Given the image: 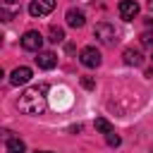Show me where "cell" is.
Instances as JSON below:
<instances>
[{"label":"cell","instance_id":"6da1fadb","mask_svg":"<svg viewBox=\"0 0 153 153\" xmlns=\"http://www.w3.org/2000/svg\"><path fill=\"white\" fill-rule=\"evenodd\" d=\"M48 84H41V86H33V88H26L19 100H17V108L26 115H43L45 108H48Z\"/></svg>","mask_w":153,"mask_h":153},{"label":"cell","instance_id":"7a4b0ae2","mask_svg":"<svg viewBox=\"0 0 153 153\" xmlns=\"http://www.w3.org/2000/svg\"><path fill=\"white\" fill-rule=\"evenodd\" d=\"M93 36H96L103 45H115V43H117V31H115V26H112V24H108V22L96 24Z\"/></svg>","mask_w":153,"mask_h":153},{"label":"cell","instance_id":"3957f363","mask_svg":"<svg viewBox=\"0 0 153 153\" xmlns=\"http://www.w3.org/2000/svg\"><path fill=\"white\" fill-rule=\"evenodd\" d=\"M22 12V5L17 0H0V22H14Z\"/></svg>","mask_w":153,"mask_h":153},{"label":"cell","instance_id":"277c9868","mask_svg":"<svg viewBox=\"0 0 153 153\" xmlns=\"http://www.w3.org/2000/svg\"><path fill=\"white\" fill-rule=\"evenodd\" d=\"M79 60H81V65L84 67H98L100 62H103V57H100V50L98 48H93V45H86V48H81V53H79Z\"/></svg>","mask_w":153,"mask_h":153},{"label":"cell","instance_id":"5b68a950","mask_svg":"<svg viewBox=\"0 0 153 153\" xmlns=\"http://www.w3.org/2000/svg\"><path fill=\"white\" fill-rule=\"evenodd\" d=\"M22 48L24 50H31V53H38L43 48V36L38 31H26L22 36Z\"/></svg>","mask_w":153,"mask_h":153},{"label":"cell","instance_id":"8992f818","mask_svg":"<svg viewBox=\"0 0 153 153\" xmlns=\"http://www.w3.org/2000/svg\"><path fill=\"white\" fill-rule=\"evenodd\" d=\"M53 10H55V0H31V5H29L31 17H45Z\"/></svg>","mask_w":153,"mask_h":153},{"label":"cell","instance_id":"52a82bcc","mask_svg":"<svg viewBox=\"0 0 153 153\" xmlns=\"http://www.w3.org/2000/svg\"><path fill=\"white\" fill-rule=\"evenodd\" d=\"M117 12H120V17H122L124 22H131V19L139 14V2H136V0H120Z\"/></svg>","mask_w":153,"mask_h":153},{"label":"cell","instance_id":"ba28073f","mask_svg":"<svg viewBox=\"0 0 153 153\" xmlns=\"http://www.w3.org/2000/svg\"><path fill=\"white\" fill-rule=\"evenodd\" d=\"M31 76H33V72H31V67H17V69H12V74H10V84L12 86H22V84H26V81H31Z\"/></svg>","mask_w":153,"mask_h":153},{"label":"cell","instance_id":"9c48e42d","mask_svg":"<svg viewBox=\"0 0 153 153\" xmlns=\"http://www.w3.org/2000/svg\"><path fill=\"white\" fill-rule=\"evenodd\" d=\"M36 65L41 69H53L57 65V55L53 50H38V57H36Z\"/></svg>","mask_w":153,"mask_h":153},{"label":"cell","instance_id":"30bf717a","mask_svg":"<svg viewBox=\"0 0 153 153\" xmlns=\"http://www.w3.org/2000/svg\"><path fill=\"white\" fill-rule=\"evenodd\" d=\"M65 19H67V24H69L72 29H81V26L86 24L84 12H81V10H76V7H69V10H67V14H65Z\"/></svg>","mask_w":153,"mask_h":153},{"label":"cell","instance_id":"8fae6325","mask_svg":"<svg viewBox=\"0 0 153 153\" xmlns=\"http://www.w3.org/2000/svg\"><path fill=\"white\" fill-rule=\"evenodd\" d=\"M122 57H124V65H129V67H141V65H143V55H141V50H136V48H127V50L122 53Z\"/></svg>","mask_w":153,"mask_h":153},{"label":"cell","instance_id":"7c38bea8","mask_svg":"<svg viewBox=\"0 0 153 153\" xmlns=\"http://www.w3.org/2000/svg\"><path fill=\"white\" fill-rule=\"evenodd\" d=\"M48 41H50V43H62V41H65V29L57 26V24H53V26L48 29Z\"/></svg>","mask_w":153,"mask_h":153},{"label":"cell","instance_id":"4fadbf2b","mask_svg":"<svg viewBox=\"0 0 153 153\" xmlns=\"http://www.w3.org/2000/svg\"><path fill=\"white\" fill-rule=\"evenodd\" d=\"M26 151V143L17 136H10L7 139V153H24Z\"/></svg>","mask_w":153,"mask_h":153},{"label":"cell","instance_id":"5bb4252c","mask_svg":"<svg viewBox=\"0 0 153 153\" xmlns=\"http://www.w3.org/2000/svg\"><path fill=\"white\" fill-rule=\"evenodd\" d=\"M93 124H96V129H98L100 134H110V131H115V129H112V124H110L105 117H96V122H93Z\"/></svg>","mask_w":153,"mask_h":153},{"label":"cell","instance_id":"9a60e30c","mask_svg":"<svg viewBox=\"0 0 153 153\" xmlns=\"http://www.w3.org/2000/svg\"><path fill=\"white\" fill-rule=\"evenodd\" d=\"M105 139H108V146H112V148H117L120 143H122V139L115 134V131H110V134H105Z\"/></svg>","mask_w":153,"mask_h":153},{"label":"cell","instance_id":"2e32d148","mask_svg":"<svg viewBox=\"0 0 153 153\" xmlns=\"http://www.w3.org/2000/svg\"><path fill=\"white\" fill-rule=\"evenodd\" d=\"M141 43H143L146 48H153V31H143V33H141Z\"/></svg>","mask_w":153,"mask_h":153},{"label":"cell","instance_id":"e0dca14e","mask_svg":"<svg viewBox=\"0 0 153 153\" xmlns=\"http://www.w3.org/2000/svg\"><path fill=\"white\" fill-rule=\"evenodd\" d=\"M81 86H84V88H88V91H91V88H96V81H93V79H91V76H81Z\"/></svg>","mask_w":153,"mask_h":153},{"label":"cell","instance_id":"ac0fdd59","mask_svg":"<svg viewBox=\"0 0 153 153\" xmlns=\"http://www.w3.org/2000/svg\"><path fill=\"white\" fill-rule=\"evenodd\" d=\"M146 26H153V17H146Z\"/></svg>","mask_w":153,"mask_h":153},{"label":"cell","instance_id":"d6986e66","mask_svg":"<svg viewBox=\"0 0 153 153\" xmlns=\"http://www.w3.org/2000/svg\"><path fill=\"white\" fill-rule=\"evenodd\" d=\"M146 7H148V10L153 12V0H146Z\"/></svg>","mask_w":153,"mask_h":153},{"label":"cell","instance_id":"ffe728a7","mask_svg":"<svg viewBox=\"0 0 153 153\" xmlns=\"http://www.w3.org/2000/svg\"><path fill=\"white\" fill-rule=\"evenodd\" d=\"M2 76H5V72H2V67H0V79H2Z\"/></svg>","mask_w":153,"mask_h":153},{"label":"cell","instance_id":"44dd1931","mask_svg":"<svg viewBox=\"0 0 153 153\" xmlns=\"http://www.w3.org/2000/svg\"><path fill=\"white\" fill-rule=\"evenodd\" d=\"M36 153H53V151H36Z\"/></svg>","mask_w":153,"mask_h":153},{"label":"cell","instance_id":"7402d4cb","mask_svg":"<svg viewBox=\"0 0 153 153\" xmlns=\"http://www.w3.org/2000/svg\"><path fill=\"white\" fill-rule=\"evenodd\" d=\"M0 45H2V33H0Z\"/></svg>","mask_w":153,"mask_h":153}]
</instances>
